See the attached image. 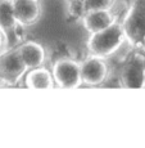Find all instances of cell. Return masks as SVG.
Listing matches in <instances>:
<instances>
[{
  "label": "cell",
  "mask_w": 145,
  "mask_h": 148,
  "mask_svg": "<svg viewBox=\"0 0 145 148\" xmlns=\"http://www.w3.org/2000/svg\"><path fill=\"white\" fill-rule=\"evenodd\" d=\"M126 41L122 22H114L109 27L95 34H90L87 40V52L100 58H109Z\"/></svg>",
  "instance_id": "obj_1"
},
{
  "label": "cell",
  "mask_w": 145,
  "mask_h": 148,
  "mask_svg": "<svg viewBox=\"0 0 145 148\" xmlns=\"http://www.w3.org/2000/svg\"><path fill=\"white\" fill-rule=\"evenodd\" d=\"M126 42L145 52V0H133L122 21Z\"/></svg>",
  "instance_id": "obj_2"
},
{
  "label": "cell",
  "mask_w": 145,
  "mask_h": 148,
  "mask_svg": "<svg viewBox=\"0 0 145 148\" xmlns=\"http://www.w3.org/2000/svg\"><path fill=\"white\" fill-rule=\"evenodd\" d=\"M119 84L127 89L145 88V52L133 49L123 62L119 72Z\"/></svg>",
  "instance_id": "obj_3"
},
{
  "label": "cell",
  "mask_w": 145,
  "mask_h": 148,
  "mask_svg": "<svg viewBox=\"0 0 145 148\" xmlns=\"http://www.w3.org/2000/svg\"><path fill=\"white\" fill-rule=\"evenodd\" d=\"M28 71L27 66L22 61L17 47L7 48L0 53V84L13 86L25 77Z\"/></svg>",
  "instance_id": "obj_4"
},
{
  "label": "cell",
  "mask_w": 145,
  "mask_h": 148,
  "mask_svg": "<svg viewBox=\"0 0 145 148\" xmlns=\"http://www.w3.org/2000/svg\"><path fill=\"white\" fill-rule=\"evenodd\" d=\"M52 73L55 85L64 89H75L82 85L80 62L72 58H59L53 63Z\"/></svg>",
  "instance_id": "obj_5"
},
{
  "label": "cell",
  "mask_w": 145,
  "mask_h": 148,
  "mask_svg": "<svg viewBox=\"0 0 145 148\" xmlns=\"http://www.w3.org/2000/svg\"><path fill=\"white\" fill-rule=\"evenodd\" d=\"M21 27L14 14L13 0H0V28L5 35V45L8 48L18 47L22 42V36L19 34Z\"/></svg>",
  "instance_id": "obj_6"
},
{
  "label": "cell",
  "mask_w": 145,
  "mask_h": 148,
  "mask_svg": "<svg viewBox=\"0 0 145 148\" xmlns=\"http://www.w3.org/2000/svg\"><path fill=\"white\" fill-rule=\"evenodd\" d=\"M81 66V77L82 84L90 85V86H98L101 85L108 77V66L104 58L96 56H91L80 62Z\"/></svg>",
  "instance_id": "obj_7"
},
{
  "label": "cell",
  "mask_w": 145,
  "mask_h": 148,
  "mask_svg": "<svg viewBox=\"0 0 145 148\" xmlns=\"http://www.w3.org/2000/svg\"><path fill=\"white\" fill-rule=\"evenodd\" d=\"M118 17H119L118 13H116L112 8V9H107V10H94V12L85 13L82 16L81 21L87 32L95 34L109 27L114 22H117Z\"/></svg>",
  "instance_id": "obj_8"
},
{
  "label": "cell",
  "mask_w": 145,
  "mask_h": 148,
  "mask_svg": "<svg viewBox=\"0 0 145 148\" xmlns=\"http://www.w3.org/2000/svg\"><path fill=\"white\" fill-rule=\"evenodd\" d=\"M13 8L17 21L22 27L35 25L41 16L37 0H13Z\"/></svg>",
  "instance_id": "obj_9"
},
{
  "label": "cell",
  "mask_w": 145,
  "mask_h": 148,
  "mask_svg": "<svg viewBox=\"0 0 145 148\" xmlns=\"http://www.w3.org/2000/svg\"><path fill=\"white\" fill-rule=\"evenodd\" d=\"M17 49L28 70L41 67L46 59V53H45L44 47L36 41L21 42L17 47Z\"/></svg>",
  "instance_id": "obj_10"
},
{
  "label": "cell",
  "mask_w": 145,
  "mask_h": 148,
  "mask_svg": "<svg viewBox=\"0 0 145 148\" xmlns=\"http://www.w3.org/2000/svg\"><path fill=\"white\" fill-rule=\"evenodd\" d=\"M25 85L30 89H50L55 86L52 71L45 67L31 68L25 75Z\"/></svg>",
  "instance_id": "obj_11"
},
{
  "label": "cell",
  "mask_w": 145,
  "mask_h": 148,
  "mask_svg": "<svg viewBox=\"0 0 145 148\" xmlns=\"http://www.w3.org/2000/svg\"><path fill=\"white\" fill-rule=\"evenodd\" d=\"M80 4V16L94 10H107L112 9L116 5V0H78ZM80 18V19H81Z\"/></svg>",
  "instance_id": "obj_12"
},
{
  "label": "cell",
  "mask_w": 145,
  "mask_h": 148,
  "mask_svg": "<svg viewBox=\"0 0 145 148\" xmlns=\"http://www.w3.org/2000/svg\"><path fill=\"white\" fill-rule=\"evenodd\" d=\"M5 42H7V40H5V35H4V32H3V30L0 28V49L3 48V45H5Z\"/></svg>",
  "instance_id": "obj_13"
},
{
  "label": "cell",
  "mask_w": 145,
  "mask_h": 148,
  "mask_svg": "<svg viewBox=\"0 0 145 148\" xmlns=\"http://www.w3.org/2000/svg\"><path fill=\"white\" fill-rule=\"evenodd\" d=\"M64 1H66V3H67V4H68V3H69V0H64Z\"/></svg>",
  "instance_id": "obj_14"
}]
</instances>
